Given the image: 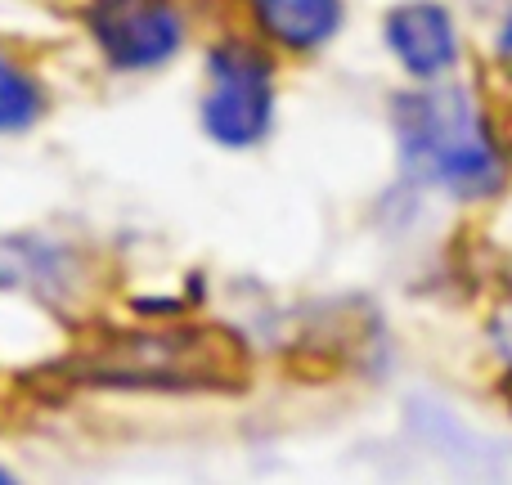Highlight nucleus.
Listing matches in <instances>:
<instances>
[{
    "label": "nucleus",
    "mask_w": 512,
    "mask_h": 485,
    "mask_svg": "<svg viewBox=\"0 0 512 485\" xmlns=\"http://www.w3.org/2000/svg\"><path fill=\"white\" fill-rule=\"evenodd\" d=\"M45 99L41 86L27 68H18L9 54H0V135L9 131H27V126L41 117Z\"/></svg>",
    "instance_id": "0eeeda50"
},
{
    "label": "nucleus",
    "mask_w": 512,
    "mask_h": 485,
    "mask_svg": "<svg viewBox=\"0 0 512 485\" xmlns=\"http://www.w3.org/2000/svg\"><path fill=\"white\" fill-rule=\"evenodd\" d=\"M5 481H9V472H5V468H0V485H5Z\"/></svg>",
    "instance_id": "1a4fd4ad"
},
{
    "label": "nucleus",
    "mask_w": 512,
    "mask_h": 485,
    "mask_svg": "<svg viewBox=\"0 0 512 485\" xmlns=\"http://www.w3.org/2000/svg\"><path fill=\"white\" fill-rule=\"evenodd\" d=\"M382 36H387L391 54L400 59V68L409 77H441V72L454 68L459 59V32H454V18L445 14L432 0H414V5H396L382 23Z\"/></svg>",
    "instance_id": "39448f33"
},
{
    "label": "nucleus",
    "mask_w": 512,
    "mask_h": 485,
    "mask_svg": "<svg viewBox=\"0 0 512 485\" xmlns=\"http://www.w3.org/2000/svg\"><path fill=\"white\" fill-rule=\"evenodd\" d=\"M261 32L283 50H319L342 23V0H248Z\"/></svg>",
    "instance_id": "423d86ee"
},
{
    "label": "nucleus",
    "mask_w": 512,
    "mask_h": 485,
    "mask_svg": "<svg viewBox=\"0 0 512 485\" xmlns=\"http://www.w3.org/2000/svg\"><path fill=\"white\" fill-rule=\"evenodd\" d=\"M495 45H499V59H504V68L512 72V14L504 18V27H499V41Z\"/></svg>",
    "instance_id": "6e6552de"
},
{
    "label": "nucleus",
    "mask_w": 512,
    "mask_h": 485,
    "mask_svg": "<svg viewBox=\"0 0 512 485\" xmlns=\"http://www.w3.org/2000/svg\"><path fill=\"white\" fill-rule=\"evenodd\" d=\"M90 41L113 68L149 72L185 45V14L176 0H90Z\"/></svg>",
    "instance_id": "20e7f679"
},
{
    "label": "nucleus",
    "mask_w": 512,
    "mask_h": 485,
    "mask_svg": "<svg viewBox=\"0 0 512 485\" xmlns=\"http://www.w3.org/2000/svg\"><path fill=\"white\" fill-rule=\"evenodd\" d=\"M405 167L427 185L481 198L504 185V158L477 99L459 86H427L396 104Z\"/></svg>",
    "instance_id": "f257e3e1"
},
{
    "label": "nucleus",
    "mask_w": 512,
    "mask_h": 485,
    "mask_svg": "<svg viewBox=\"0 0 512 485\" xmlns=\"http://www.w3.org/2000/svg\"><path fill=\"white\" fill-rule=\"evenodd\" d=\"M274 122V68L261 50L221 41L207 54L203 131L225 149H248Z\"/></svg>",
    "instance_id": "7ed1b4c3"
},
{
    "label": "nucleus",
    "mask_w": 512,
    "mask_h": 485,
    "mask_svg": "<svg viewBox=\"0 0 512 485\" xmlns=\"http://www.w3.org/2000/svg\"><path fill=\"white\" fill-rule=\"evenodd\" d=\"M225 373H230V351L203 328L126 333L90 360V378L122 387H216Z\"/></svg>",
    "instance_id": "f03ea898"
}]
</instances>
